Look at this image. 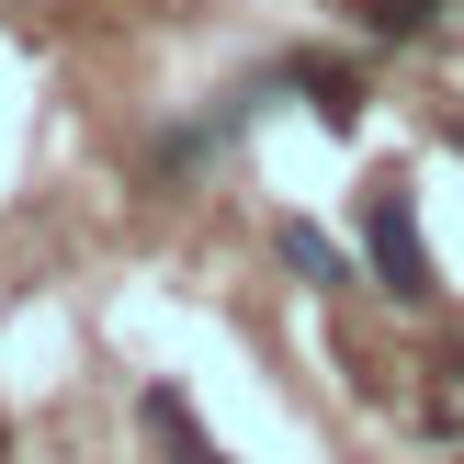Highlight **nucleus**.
<instances>
[{
	"label": "nucleus",
	"mask_w": 464,
	"mask_h": 464,
	"mask_svg": "<svg viewBox=\"0 0 464 464\" xmlns=\"http://www.w3.org/2000/svg\"><path fill=\"white\" fill-rule=\"evenodd\" d=\"M430 12H442V0H352V23H362V34H385V45L430 34Z\"/></svg>",
	"instance_id": "20e7f679"
},
{
	"label": "nucleus",
	"mask_w": 464,
	"mask_h": 464,
	"mask_svg": "<svg viewBox=\"0 0 464 464\" xmlns=\"http://www.w3.org/2000/svg\"><path fill=\"white\" fill-rule=\"evenodd\" d=\"M362 249H374V284L397 295V306L430 295V249H420V204H408V181H374V193H362Z\"/></svg>",
	"instance_id": "f257e3e1"
},
{
	"label": "nucleus",
	"mask_w": 464,
	"mask_h": 464,
	"mask_svg": "<svg viewBox=\"0 0 464 464\" xmlns=\"http://www.w3.org/2000/svg\"><path fill=\"white\" fill-rule=\"evenodd\" d=\"M136 420H148V442L170 453V464H227V453H216V430L193 420V397H181V385H148V397H136Z\"/></svg>",
	"instance_id": "f03ea898"
},
{
	"label": "nucleus",
	"mask_w": 464,
	"mask_h": 464,
	"mask_svg": "<svg viewBox=\"0 0 464 464\" xmlns=\"http://www.w3.org/2000/svg\"><path fill=\"white\" fill-rule=\"evenodd\" d=\"M272 249H284V272H295V284H317V295H340V284H352V261H340V249L317 238L306 216H284V227H272Z\"/></svg>",
	"instance_id": "7ed1b4c3"
}]
</instances>
